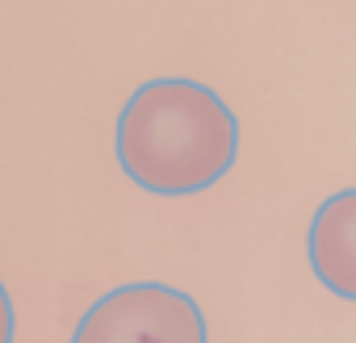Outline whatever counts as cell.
<instances>
[{
	"label": "cell",
	"mask_w": 356,
	"mask_h": 343,
	"mask_svg": "<svg viewBox=\"0 0 356 343\" xmlns=\"http://www.w3.org/2000/svg\"><path fill=\"white\" fill-rule=\"evenodd\" d=\"M72 343H210L202 306L159 281L118 285L76 322Z\"/></svg>",
	"instance_id": "2"
},
{
	"label": "cell",
	"mask_w": 356,
	"mask_h": 343,
	"mask_svg": "<svg viewBox=\"0 0 356 343\" xmlns=\"http://www.w3.org/2000/svg\"><path fill=\"white\" fill-rule=\"evenodd\" d=\"M126 181L155 197H189L214 189L239 159V122L202 80L163 76L138 84L113 130Z\"/></svg>",
	"instance_id": "1"
},
{
	"label": "cell",
	"mask_w": 356,
	"mask_h": 343,
	"mask_svg": "<svg viewBox=\"0 0 356 343\" xmlns=\"http://www.w3.org/2000/svg\"><path fill=\"white\" fill-rule=\"evenodd\" d=\"M306 260L327 293L356 301V189H339L314 210Z\"/></svg>",
	"instance_id": "3"
},
{
	"label": "cell",
	"mask_w": 356,
	"mask_h": 343,
	"mask_svg": "<svg viewBox=\"0 0 356 343\" xmlns=\"http://www.w3.org/2000/svg\"><path fill=\"white\" fill-rule=\"evenodd\" d=\"M13 335H17V314H13V297L5 281H0V343H13Z\"/></svg>",
	"instance_id": "4"
}]
</instances>
